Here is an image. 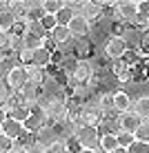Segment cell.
Masks as SVG:
<instances>
[{
	"label": "cell",
	"mask_w": 149,
	"mask_h": 153,
	"mask_svg": "<svg viewBox=\"0 0 149 153\" xmlns=\"http://www.w3.org/2000/svg\"><path fill=\"white\" fill-rule=\"evenodd\" d=\"M71 76V84H82V87H89L96 78V69H94V62L82 58V60H76L69 71Z\"/></svg>",
	"instance_id": "cell-1"
},
{
	"label": "cell",
	"mask_w": 149,
	"mask_h": 153,
	"mask_svg": "<svg viewBox=\"0 0 149 153\" xmlns=\"http://www.w3.org/2000/svg\"><path fill=\"white\" fill-rule=\"evenodd\" d=\"M103 120H105V113H103V109L98 107V102H85L80 107L78 122L82 126H94V129H98V126L103 124Z\"/></svg>",
	"instance_id": "cell-2"
},
{
	"label": "cell",
	"mask_w": 149,
	"mask_h": 153,
	"mask_svg": "<svg viewBox=\"0 0 149 153\" xmlns=\"http://www.w3.org/2000/svg\"><path fill=\"white\" fill-rule=\"evenodd\" d=\"M76 142L80 144V149H87V151H98V142H100V133L98 129L94 126H78L76 133H73Z\"/></svg>",
	"instance_id": "cell-3"
},
{
	"label": "cell",
	"mask_w": 149,
	"mask_h": 153,
	"mask_svg": "<svg viewBox=\"0 0 149 153\" xmlns=\"http://www.w3.org/2000/svg\"><path fill=\"white\" fill-rule=\"evenodd\" d=\"M4 82L9 84V89H11V91H20V89L29 82L27 67H20V65L11 67V69L7 71V76H4Z\"/></svg>",
	"instance_id": "cell-4"
},
{
	"label": "cell",
	"mask_w": 149,
	"mask_h": 153,
	"mask_svg": "<svg viewBox=\"0 0 149 153\" xmlns=\"http://www.w3.org/2000/svg\"><path fill=\"white\" fill-rule=\"evenodd\" d=\"M127 49H129V45L125 42V38H109L105 40V47H103V51H105V56L109 58V60H122L127 53Z\"/></svg>",
	"instance_id": "cell-5"
},
{
	"label": "cell",
	"mask_w": 149,
	"mask_h": 153,
	"mask_svg": "<svg viewBox=\"0 0 149 153\" xmlns=\"http://www.w3.org/2000/svg\"><path fill=\"white\" fill-rule=\"evenodd\" d=\"M136 16H138V2L136 0L116 2V20H120V22H125V25H131V20H134Z\"/></svg>",
	"instance_id": "cell-6"
},
{
	"label": "cell",
	"mask_w": 149,
	"mask_h": 153,
	"mask_svg": "<svg viewBox=\"0 0 149 153\" xmlns=\"http://www.w3.org/2000/svg\"><path fill=\"white\" fill-rule=\"evenodd\" d=\"M140 124H142V120L138 118L134 111L120 113L118 120H116V126H118V131H122V133H131V135L138 131V126H140ZM118 131H116V133H118Z\"/></svg>",
	"instance_id": "cell-7"
},
{
	"label": "cell",
	"mask_w": 149,
	"mask_h": 153,
	"mask_svg": "<svg viewBox=\"0 0 149 153\" xmlns=\"http://www.w3.org/2000/svg\"><path fill=\"white\" fill-rule=\"evenodd\" d=\"M67 29L71 31V38H85V36L91 31V22L85 20L82 16H73L71 22L67 25Z\"/></svg>",
	"instance_id": "cell-8"
},
{
	"label": "cell",
	"mask_w": 149,
	"mask_h": 153,
	"mask_svg": "<svg viewBox=\"0 0 149 153\" xmlns=\"http://www.w3.org/2000/svg\"><path fill=\"white\" fill-rule=\"evenodd\" d=\"M0 133L2 135H7V138H11L13 142L20 138V135L25 133V129H22V122H18V120H13V118H7L2 122V126H0Z\"/></svg>",
	"instance_id": "cell-9"
},
{
	"label": "cell",
	"mask_w": 149,
	"mask_h": 153,
	"mask_svg": "<svg viewBox=\"0 0 149 153\" xmlns=\"http://www.w3.org/2000/svg\"><path fill=\"white\" fill-rule=\"evenodd\" d=\"M131 104H134V102H131V98H129L127 91H116L114 93V113L116 115L131 111Z\"/></svg>",
	"instance_id": "cell-10"
},
{
	"label": "cell",
	"mask_w": 149,
	"mask_h": 153,
	"mask_svg": "<svg viewBox=\"0 0 149 153\" xmlns=\"http://www.w3.org/2000/svg\"><path fill=\"white\" fill-rule=\"evenodd\" d=\"M111 71H114L116 80H118V82H122V84L134 80V71H131V69H129V67H127L122 60H116V62H114V67H111Z\"/></svg>",
	"instance_id": "cell-11"
},
{
	"label": "cell",
	"mask_w": 149,
	"mask_h": 153,
	"mask_svg": "<svg viewBox=\"0 0 149 153\" xmlns=\"http://www.w3.org/2000/svg\"><path fill=\"white\" fill-rule=\"evenodd\" d=\"M56 140H60V138H58V133L54 131V126H49V124L42 126L38 133H36V142H38V144H42L45 149H47L49 144H54Z\"/></svg>",
	"instance_id": "cell-12"
},
{
	"label": "cell",
	"mask_w": 149,
	"mask_h": 153,
	"mask_svg": "<svg viewBox=\"0 0 149 153\" xmlns=\"http://www.w3.org/2000/svg\"><path fill=\"white\" fill-rule=\"evenodd\" d=\"M131 111L140 120H149V96H138L131 104Z\"/></svg>",
	"instance_id": "cell-13"
},
{
	"label": "cell",
	"mask_w": 149,
	"mask_h": 153,
	"mask_svg": "<svg viewBox=\"0 0 149 153\" xmlns=\"http://www.w3.org/2000/svg\"><path fill=\"white\" fill-rule=\"evenodd\" d=\"M31 67H38V69H47L51 67V51L47 47H40V49L34 51V65Z\"/></svg>",
	"instance_id": "cell-14"
},
{
	"label": "cell",
	"mask_w": 149,
	"mask_h": 153,
	"mask_svg": "<svg viewBox=\"0 0 149 153\" xmlns=\"http://www.w3.org/2000/svg\"><path fill=\"white\" fill-rule=\"evenodd\" d=\"M27 73H29V82L36 84V87L45 89V84L49 82V76H47L45 69H38V67H27Z\"/></svg>",
	"instance_id": "cell-15"
},
{
	"label": "cell",
	"mask_w": 149,
	"mask_h": 153,
	"mask_svg": "<svg viewBox=\"0 0 149 153\" xmlns=\"http://www.w3.org/2000/svg\"><path fill=\"white\" fill-rule=\"evenodd\" d=\"M118 149V142H116V133H103L98 142V151L100 153H114Z\"/></svg>",
	"instance_id": "cell-16"
},
{
	"label": "cell",
	"mask_w": 149,
	"mask_h": 153,
	"mask_svg": "<svg viewBox=\"0 0 149 153\" xmlns=\"http://www.w3.org/2000/svg\"><path fill=\"white\" fill-rule=\"evenodd\" d=\"M49 36H51V40H54L58 47H65V45H69V42L73 40L71 38V31H69L67 27H56Z\"/></svg>",
	"instance_id": "cell-17"
},
{
	"label": "cell",
	"mask_w": 149,
	"mask_h": 153,
	"mask_svg": "<svg viewBox=\"0 0 149 153\" xmlns=\"http://www.w3.org/2000/svg\"><path fill=\"white\" fill-rule=\"evenodd\" d=\"M40 47H45V38H40V36H36V33L25 31V36H22V49L36 51V49H40Z\"/></svg>",
	"instance_id": "cell-18"
},
{
	"label": "cell",
	"mask_w": 149,
	"mask_h": 153,
	"mask_svg": "<svg viewBox=\"0 0 149 153\" xmlns=\"http://www.w3.org/2000/svg\"><path fill=\"white\" fill-rule=\"evenodd\" d=\"M82 18L85 20H89V22H96V20H98L100 18V2H94V0H91V2H85V7H82Z\"/></svg>",
	"instance_id": "cell-19"
},
{
	"label": "cell",
	"mask_w": 149,
	"mask_h": 153,
	"mask_svg": "<svg viewBox=\"0 0 149 153\" xmlns=\"http://www.w3.org/2000/svg\"><path fill=\"white\" fill-rule=\"evenodd\" d=\"M16 22H18V20H16V16L11 13V9H2V11H0V29H2V31L9 33Z\"/></svg>",
	"instance_id": "cell-20"
},
{
	"label": "cell",
	"mask_w": 149,
	"mask_h": 153,
	"mask_svg": "<svg viewBox=\"0 0 149 153\" xmlns=\"http://www.w3.org/2000/svg\"><path fill=\"white\" fill-rule=\"evenodd\" d=\"M11 13L16 16V20H25L27 18V0H11Z\"/></svg>",
	"instance_id": "cell-21"
},
{
	"label": "cell",
	"mask_w": 149,
	"mask_h": 153,
	"mask_svg": "<svg viewBox=\"0 0 149 153\" xmlns=\"http://www.w3.org/2000/svg\"><path fill=\"white\" fill-rule=\"evenodd\" d=\"M9 118H13V120H18V122H25V120L31 115V109L25 104V107H16V109H11V111L7 113Z\"/></svg>",
	"instance_id": "cell-22"
},
{
	"label": "cell",
	"mask_w": 149,
	"mask_h": 153,
	"mask_svg": "<svg viewBox=\"0 0 149 153\" xmlns=\"http://www.w3.org/2000/svg\"><path fill=\"white\" fill-rule=\"evenodd\" d=\"M98 107L103 109V113H111L114 111V93H103L98 98Z\"/></svg>",
	"instance_id": "cell-23"
},
{
	"label": "cell",
	"mask_w": 149,
	"mask_h": 153,
	"mask_svg": "<svg viewBox=\"0 0 149 153\" xmlns=\"http://www.w3.org/2000/svg\"><path fill=\"white\" fill-rule=\"evenodd\" d=\"M71 18H73V13L69 11L65 4H62V9L56 13V25H58V27H67V25L71 22Z\"/></svg>",
	"instance_id": "cell-24"
},
{
	"label": "cell",
	"mask_w": 149,
	"mask_h": 153,
	"mask_svg": "<svg viewBox=\"0 0 149 153\" xmlns=\"http://www.w3.org/2000/svg\"><path fill=\"white\" fill-rule=\"evenodd\" d=\"M134 135H131V133H122V131H118V133H116V142H118V146H120V149H129V146L131 144H134Z\"/></svg>",
	"instance_id": "cell-25"
},
{
	"label": "cell",
	"mask_w": 149,
	"mask_h": 153,
	"mask_svg": "<svg viewBox=\"0 0 149 153\" xmlns=\"http://www.w3.org/2000/svg\"><path fill=\"white\" fill-rule=\"evenodd\" d=\"M42 9H45V13L56 16L62 9V2H60V0H42Z\"/></svg>",
	"instance_id": "cell-26"
},
{
	"label": "cell",
	"mask_w": 149,
	"mask_h": 153,
	"mask_svg": "<svg viewBox=\"0 0 149 153\" xmlns=\"http://www.w3.org/2000/svg\"><path fill=\"white\" fill-rule=\"evenodd\" d=\"M134 138H136V140H140V142H147V144H149V120H142V124L138 126V131L134 133Z\"/></svg>",
	"instance_id": "cell-27"
},
{
	"label": "cell",
	"mask_w": 149,
	"mask_h": 153,
	"mask_svg": "<svg viewBox=\"0 0 149 153\" xmlns=\"http://www.w3.org/2000/svg\"><path fill=\"white\" fill-rule=\"evenodd\" d=\"M40 25H42V29L47 31V33H51L58 25H56V16H51V13H45V18L40 20Z\"/></svg>",
	"instance_id": "cell-28"
},
{
	"label": "cell",
	"mask_w": 149,
	"mask_h": 153,
	"mask_svg": "<svg viewBox=\"0 0 149 153\" xmlns=\"http://www.w3.org/2000/svg\"><path fill=\"white\" fill-rule=\"evenodd\" d=\"M13 146H16V142L11 138H7V135L0 133V153H11Z\"/></svg>",
	"instance_id": "cell-29"
},
{
	"label": "cell",
	"mask_w": 149,
	"mask_h": 153,
	"mask_svg": "<svg viewBox=\"0 0 149 153\" xmlns=\"http://www.w3.org/2000/svg\"><path fill=\"white\" fill-rule=\"evenodd\" d=\"M20 49H22V36H13V33H9V51L18 53Z\"/></svg>",
	"instance_id": "cell-30"
},
{
	"label": "cell",
	"mask_w": 149,
	"mask_h": 153,
	"mask_svg": "<svg viewBox=\"0 0 149 153\" xmlns=\"http://www.w3.org/2000/svg\"><path fill=\"white\" fill-rule=\"evenodd\" d=\"M127 153H149V144L140 142V140H134V144L127 149Z\"/></svg>",
	"instance_id": "cell-31"
},
{
	"label": "cell",
	"mask_w": 149,
	"mask_h": 153,
	"mask_svg": "<svg viewBox=\"0 0 149 153\" xmlns=\"http://www.w3.org/2000/svg\"><path fill=\"white\" fill-rule=\"evenodd\" d=\"M45 153H67V146H65V140H56L54 144H49L45 149Z\"/></svg>",
	"instance_id": "cell-32"
},
{
	"label": "cell",
	"mask_w": 149,
	"mask_h": 153,
	"mask_svg": "<svg viewBox=\"0 0 149 153\" xmlns=\"http://www.w3.org/2000/svg\"><path fill=\"white\" fill-rule=\"evenodd\" d=\"M9 96H11V89H9V84L4 82V80H0V104L7 102Z\"/></svg>",
	"instance_id": "cell-33"
},
{
	"label": "cell",
	"mask_w": 149,
	"mask_h": 153,
	"mask_svg": "<svg viewBox=\"0 0 149 153\" xmlns=\"http://www.w3.org/2000/svg\"><path fill=\"white\" fill-rule=\"evenodd\" d=\"M2 51H9V33L0 29V53Z\"/></svg>",
	"instance_id": "cell-34"
},
{
	"label": "cell",
	"mask_w": 149,
	"mask_h": 153,
	"mask_svg": "<svg viewBox=\"0 0 149 153\" xmlns=\"http://www.w3.org/2000/svg\"><path fill=\"white\" fill-rule=\"evenodd\" d=\"M27 153H45V146L38 144V142H34V144L27 146Z\"/></svg>",
	"instance_id": "cell-35"
},
{
	"label": "cell",
	"mask_w": 149,
	"mask_h": 153,
	"mask_svg": "<svg viewBox=\"0 0 149 153\" xmlns=\"http://www.w3.org/2000/svg\"><path fill=\"white\" fill-rule=\"evenodd\" d=\"M7 118H9V115H7V111H4V109L0 107V126H2V122H4Z\"/></svg>",
	"instance_id": "cell-36"
},
{
	"label": "cell",
	"mask_w": 149,
	"mask_h": 153,
	"mask_svg": "<svg viewBox=\"0 0 149 153\" xmlns=\"http://www.w3.org/2000/svg\"><path fill=\"white\" fill-rule=\"evenodd\" d=\"M11 153H27V149H25V146H13Z\"/></svg>",
	"instance_id": "cell-37"
},
{
	"label": "cell",
	"mask_w": 149,
	"mask_h": 153,
	"mask_svg": "<svg viewBox=\"0 0 149 153\" xmlns=\"http://www.w3.org/2000/svg\"><path fill=\"white\" fill-rule=\"evenodd\" d=\"M114 153H127V151H125V149H120V146H118V149H116Z\"/></svg>",
	"instance_id": "cell-38"
},
{
	"label": "cell",
	"mask_w": 149,
	"mask_h": 153,
	"mask_svg": "<svg viewBox=\"0 0 149 153\" xmlns=\"http://www.w3.org/2000/svg\"><path fill=\"white\" fill-rule=\"evenodd\" d=\"M80 153H100V151H87V149H82Z\"/></svg>",
	"instance_id": "cell-39"
}]
</instances>
